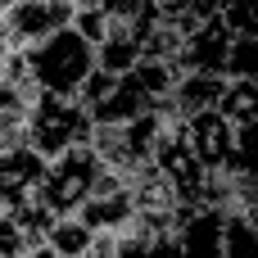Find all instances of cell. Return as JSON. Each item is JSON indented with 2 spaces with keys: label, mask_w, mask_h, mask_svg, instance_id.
Returning <instances> with one entry per match:
<instances>
[{
  "label": "cell",
  "mask_w": 258,
  "mask_h": 258,
  "mask_svg": "<svg viewBox=\"0 0 258 258\" xmlns=\"http://www.w3.org/2000/svg\"><path fill=\"white\" fill-rule=\"evenodd\" d=\"M23 59H27L32 82L45 95H77L86 86V77L95 73V45L73 23L32 41V45H23Z\"/></svg>",
  "instance_id": "1"
},
{
  "label": "cell",
  "mask_w": 258,
  "mask_h": 258,
  "mask_svg": "<svg viewBox=\"0 0 258 258\" xmlns=\"http://www.w3.org/2000/svg\"><path fill=\"white\" fill-rule=\"evenodd\" d=\"M91 141V113L77 95H36V104L27 109V145L45 159H54L68 145Z\"/></svg>",
  "instance_id": "2"
},
{
  "label": "cell",
  "mask_w": 258,
  "mask_h": 258,
  "mask_svg": "<svg viewBox=\"0 0 258 258\" xmlns=\"http://www.w3.org/2000/svg\"><path fill=\"white\" fill-rule=\"evenodd\" d=\"M100 154L91 150V141H82V145H68V150H59L54 159H45V177H41V204L54 213V218H68V213H77L82 209V200H86V190L95 186V177H100Z\"/></svg>",
  "instance_id": "3"
},
{
  "label": "cell",
  "mask_w": 258,
  "mask_h": 258,
  "mask_svg": "<svg viewBox=\"0 0 258 258\" xmlns=\"http://www.w3.org/2000/svg\"><path fill=\"white\" fill-rule=\"evenodd\" d=\"M132 213H136V204H132V181H127V172L104 163L100 177H95V186L86 190L77 218H82L91 231H109V236H118V231L132 222Z\"/></svg>",
  "instance_id": "4"
},
{
  "label": "cell",
  "mask_w": 258,
  "mask_h": 258,
  "mask_svg": "<svg viewBox=\"0 0 258 258\" xmlns=\"http://www.w3.org/2000/svg\"><path fill=\"white\" fill-rule=\"evenodd\" d=\"M177 213H132V222L113 236V258H181Z\"/></svg>",
  "instance_id": "5"
},
{
  "label": "cell",
  "mask_w": 258,
  "mask_h": 258,
  "mask_svg": "<svg viewBox=\"0 0 258 258\" xmlns=\"http://www.w3.org/2000/svg\"><path fill=\"white\" fill-rule=\"evenodd\" d=\"M0 23H5L9 45L23 50V45H32V41H41V36L68 27V23H73V0H14V5L0 14Z\"/></svg>",
  "instance_id": "6"
},
{
  "label": "cell",
  "mask_w": 258,
  "mask_h": 258,
  "mask_svg": "<svg viewBox=\"0 0 258 258\" xmlns=\"http://www.w3.org/2000/svg\"><path fill=\"white\" fill-rule=\"evenodd\" d=\"M154 168L172 181V190H177V200H181V204H204V190H209V168H204V163L195 159V150L186 145L181 122H177V132L159 145Z\"/></svg>",
  "instance_id": "7"
},
{
  "label": "cell",
  "mask_w": 258,
  "mask_h": 258,
  "mask_svg": "<svg viewBox=\"0 0 258 258\" xmlns=\"http://www.w3.org/2000/svg\"><path fill=\"white\" fill-rule=\"evenodd\" d=\"M231 27L218 18H209L204 27L186 32L181 36V50H177V73H218L227 77V54H231Z\"/></svg>",
  "instance_id": "8"
},
{
  "label": "cell",
  "mask_w": 258,
  "mask_h": 258,
  "mask_svg": "<svg viewBox=\"0 0 258 258\" xmlns=\"http://www.w3.org/2000/svg\"><path fill=\"white\" fill-rule=\"evenodd\" d=\"M231 132H236V122H231L218 104L181 118V136H186V145L195 150V159H200L209 172H222V168H227V154H231Z\"/></svg>",
  "instance_id": "9"
},
{
  "label": "cell",
  "mask_w": 258,
  "mask_h": 258,
  "mask_svg": "<svg viewBox=\"0 0 258 258\" xmlns=\"http://www.w3.org/2000/svg\"><path fill=\"white\" fill-rule=\"evenodd\" d=\"M45 177V154H36L27 141L23 145H0V209H14L41 190Z\"/></svg>",
  "instance_id": "10"
},
{
  "label": "cell",
  "mask_w": 258,
  "mask_h": 258,
  "mask_svg": "<svg viewBox=\"0 0 258 258\" xmlns=\"http://www.w3.org/2000/svg\"><path fill=\"white\" fill-rule=\"evenodd\" d=\"M222 222H227L222 209L181 204V213H177V245H181V258H222Z\"/></svg>",
  "instance_id": "11"
},
{
  "label": "cell",
  "mask_w": 258,
  "mask_h": 258,
  "mask_svg": "<svg viewBox=\"0 0 258 258\" xmlns=\"http://www.w3.org/2000/svg\"><path fill=\"white\" fill-rule=\"evenodd\" d=\"M222 86H227V77H218V73H177V82H172V109H177V118H186V113H200V109H213L218 104V95H222Z\"/></svg>",
  "instance_id": "12"
},
{
  "label": "cell",
  "mask_w": 258,
  "mask_h": 258,
  "mask_svg": "<svg viewBox=\"0 0 258 258\" xmlns=\"http://www.w3.org/2000/svg\"><path fill=\"white\" fill-rule=\"evenodd\" d=\"M218 9H222V0H159V23L168 32L186 36V32L204 27L209 18H218Z\"/></svg>",
  "instance_id": "13"
},
{
  "label": "cell",
  "mask_w": 258,
  "mask_h": 258,
  "mask_svg": "<svg viewBox=\"0 0 258 258\" xmlns=\"http://www.w3.org/2000/svg\"><path fill=\"white\" fill-rule=\"evenodd\" d=\"M45 245H50L59 258H91L95 231H91V227H86L77 213H68V218H54V222H50V231H45Z\"/></svg>",
  "instance_id": "14"
},
{
  "label": "cell",
  "mask_w": 258,
  "mask_h": 258,
  "mask_svg": "<svg viewBox=\"0 0 258 258\" xmlns=\"http://www.w3.org/2000/svg\"><path fill=\"white\" fill-rule=\"evenodd\" d=\"M141 59H145L141 54V41L127 36V32H109L104 41H95V68H104V73H127Z\"/></svg>",
  "instance_id": "15"
},
{
  "label": "cell",
  "mask_w": 258,
  "mask_h": 258,
  "mask_svg": "<svg viewBox=\"0 0 258 258\" xmlns=\"http://www.w3.org/2000/svg\"><path fill=\"white\" fill-rule=\"evenodd\" d=\"M218 109L231 122H258V82H249V77H227V86L218 95Z\"/></svg>",
  "instance_id": "16"
},
{
  "label": "cell",
  "mask_w": 258,
  "mask_h": 258,
  "mask_svg": "<svg viewBox=\"0 0 258 258\" xmlns=\"http://www.w3.org/2000/svg\"><path fill=\"white\" fill-rule=\"evenodd\" d=\"M227 177H258V122H236L231 132V154H227Z\"/></svg>",
  "instance_id": "17"
},
{
  "label": "cell",
  "mask_w": 258,
  "mask_h": 258,
  "mask_svg": "<svg viewBox=\"0 0 258 258\" xmlns=\"http://www.w3.org/2000/svg\"><path fill=\"white\" fill-rule=\"evenodd\" d=\"M222 258H258V222L245 213H227L222 222Z\"/></svg>",
  "instance_id": "18"
},
{
  "label": "cell",
  "mask_w": 258,
  "mask_h": 258,
  "mask_svg": "<svg viewBox=\"0 0 258 258\" xmlns=\"http://www.w3.org/2000/svg\"><path fill=\"white\" fill-rule=\"evenodd\" d=\"M227 77H249V82H258V36H231Z\"/></svg>",
  "instance_id": "19"
},
{
  "label": "cell",
  "mask_w": 258,
  "mask_h": 258,
  "mask_svg": "<svg viewBox=\"0 0 258 258\" xmlns=\"http://www.w3.org/2000/svg\"><path fill=\"white\" fill-rule=\"evenodd\" d=\"M218 14L236 36H258V0H222Z\"/></svg>",
  "instance_id": "20"
},
{
  "label": "cell",
  "mask_w": 258,
  "mask_h": 258,
  "mask_svg": "<svg viewBox=\"0 0 258 258\" xmlns=\"http://www.w3.org/2000/svg\"><path fill=\"white\" fill-rule=\"evenodd\" d=\"M27 249H32L27 231H23L9 213H0V258H23Z\"/></svg>",
  "instance_id": "21"
},
{
  "label": "cell",
  "mask_w": 258,
  "mask_h": 258,
  "mask_svg": "<svg viewBox=\"0 0 258 258\" xmlns=\"http://www.w3.org/2000/svg\"><path fill=\"white\" fill-rule=\"evenodd\" d=\"M23 258H59V254H54V249H50L45 240H36V245H32V249H27Z\"/></svg>",
  "instance_id": "22"
},
{
  "label": "cell",
  "mask_w": 258,
  "mask_h": 258,
  "mask_svg": "<svg viewBox=\"0 0 258 258\" xmlns=\"http://www.w3.org/2000/svg\"><path fill=\"white\" fill-rule=\"evenodd\" d=\"M0 213H5V209H0Z\"/></svg>",
  "instance_id": "23"
}]
</instances>
